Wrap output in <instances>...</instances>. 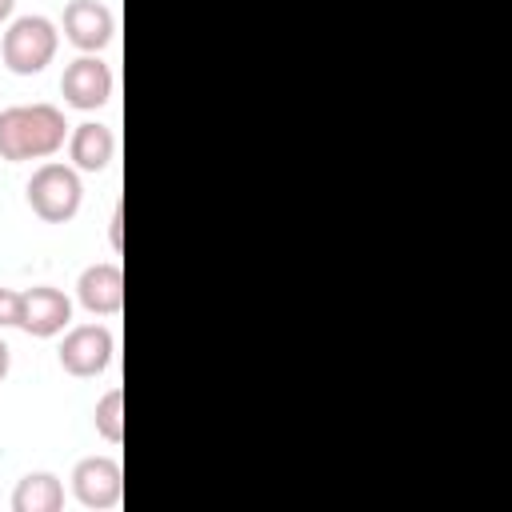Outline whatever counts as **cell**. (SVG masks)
Listing matches in <instances>:
<instances>
[{
    "instance_id": "6da1fadb",
    "label": "cell",
    "mask_w": 512,
    "mask_h": 512,
    "mask_svg": "<svg viewBox=\"0 0 512 512\" xmlns=\"http://www.w3.org/2000/svg\"><path fill=\"white\" fill-rule=\"evenodd\" d=\"M64 136L68 124L56 104H16L0 112V160H44L60 152Z\"/></svg>"
},
{
    "instance_id": "7a4b0ae2",
    "label": "cell",
    "mask_w": 512,
    "mask_h": 512,
    "mask_svg": "<svg viewBox=\"0 0 512 512\" xmlns=\"http://www.w3.org/2000/svg\"><path fill=\"white\" fill-rule=\"evenodd\" d=\"M56 44H60V32L48 16H20L8 24L4 40H0V56H4V68L16 72V76H36L52 64L56 56Z\"/></svg>"
},
{
    "instance_id": "3957f363",
    "label": "cell",
    "mask_w": 512,
    "mask_h": 512,
    "mask_svg": "<svg viewBox=\"0 0 512 512\" xmlns=\"http://www.w3.org/2000/svg\"><path fill=\"white\" fill-rule=\"evenodd\" d=\"M24 192H28L32 212H36L40 220H48V224H64V220H72V216L80 212V200H84V188H80L76 168L56 164V160L40 164V168L32 172V180H28Z\"/></svg>"
},
{
    "instance_id": "277c9868",
    "label": "cell",
    "mask_w": 512,
    "mask_h": 512,
    "mask_svg": "<svg viewBox=\"0 0 512 512\" xmlns=\"http://www.w3.org/2000/svg\"><path fill=\"white\" fill-rule=\"evenodd\" d=\"M116 356V336L104 324H80L60 344V368L68 376H100Z\"/></svg>"
},
{
    "instance_id": "5b68a950",
    "label": "cell",
    "mask_w": 512,
    "mask_h": 512,
    "mask_svg": "<svg viewBox=\"0 0 512 512\" xmlns=\"http://www.w3.org/2000/svg\"><path fill=\"white\" fill-rule=\"evenodd\" d=\"M112 68L96 56V52H84V56H76L68 68H64V76H60V92H64V104H72V108H80V112H92V108H100V104H108L112 100Z\"/></svg>"
},
{
    "instance_id": "8992f818",
    "label": "cell",
    "mask_w": 512,
    "mask_h": 512,
    "mask_svg": "<svg viewBox=\"0 0 512 512\" xmlns=\"http://www.w3.org/2000/svg\"><path fill=\"white\" fill-rule=\"evenodd\" d=\"M72 492H76V500L84 508L108 512L124 496V472H120V464L112 456H84L72 468Z\"/></svg>"
},
{
    "instance_id": "52a82bcc",
    "label": "cell",
    "mask_w": 512,
    "mask_h": 512,
    "mask_svg": "<svg viewBox=\"0 0 512 512\" xmlns=\"http://www.w3.org/2000/svg\"><path fill=\"white\" fill-rule=\"evenodd\" d=\"M68 320H72V300H68L60 288L36 284V288L20 292V324H16V328H24L28 336L48 340V336L64 332Z\"/></svg>"
},
{
    "instance_id": "ba28073f",
    "label": "cell",
    "mask_w": 512,
    "mask_h": 512,
    "mask_svg": "<svg viewBox=\"0 0 512 512\" xmlns=\"http://www.w3.org/2000/svg\"><path fill=\"white\" fill-rule=\"evenodd\" d=\"M64 36L80 52H100L116 36V16L100 0H68V8H64Z\"/></svg>"
},
{
    "instance_id": "9c48e42d",
    "label": "cell",
    "mask_w": 512,
    "mask_h": 512,
    "mask_svg": "<svg viewBox=\"0 0 512 512\" xmlns=\"http://www.w3.org/2000/svg\"><path fill=\"white\" fill-rule=\"evenodd\" d=\"M76 296L92 316H116L124 308V272L120 264H88L76 280Z\"/></svg>"
},
{
    "instance_id": "30bf717a",
    "label": "cell",
    "mask_w": 512,
    "mask_h": 512,
    "mask_svg": "<svg viewBox=\"0 0 512 512\" xmlns=\"http://www.w3.org/2000/svg\"><path fill=\"white\" fill-rule=\"evenodd\" d=\"M68 156H72V168L80 172H104L116 156V136L108 124H76L72 136H68Z\"/></svg>"
},
{
    "instance_id": "8fae6325",
    "label": "cell",
    "mask_w": 512,
    "mask_h": 512,
    "mask_svg": "<svg viewBox=\"0 0 512 512\" xmlns=\"http://www.w3.org/2000/svg\"><path fill=\"white\" fill-rule=\"evenodd\" d=\"M64 484L52 472H28L12 492V512H60Z\"/></svg>"
},
{
    "instance_id": "7c38bea8",
    "label": "cell",
    "mask_w": 512,
    "mask_h": 512,
    "mask_svg": "<svg viewBox=\"0 0 512 512\" xmlns=\"http://www.w3.org/2000/svg\"><path fill=\"white\" fill-rule=\"evenodd\" d=\"M92 420H96V432H100L108 444H120V440H124V392H120V388L104 392V396L96 400Z\"/></svg>"
},
{
    "instance_id": "4fadbf2b",
    "label": "cell",
    "mask_w": 512,
    "mask_h": 512,
    "mask_svg": "<svg viewBox=\"0 0 512 512\" xmlns=\"http://www.w3.org/2000/svg\"><path fill=\"white\" fill-rule=\"evenodd\" d=\"M20 324V292L16 288H0V328Z\"/></svg>"
},
{
    "instance_id": "5bb4252c",
    "label": "cell",
    "mask_w": 512,
    "mask_h": 512,
    "mask_svg": "<svg viewBox=\"0 0 512 512\" xmlns=\"http://www.w3.org/2000/svg\"><path fill=\"white\" fill-rule=\"evenodd\" d=\"M120 224H124V212L116 208V212H112V220H108V240H112V248H116V252H120V244H124V236H120Z\"/></svg>"
},
{
    "instance_id": "9a60e30c",
    "label": "cell",
    "mask_w": 512,
    "mask_h": 512,
    "mask_svg": "<svg viewBox=\"0 0 512 512\" xmlns=\"http://www.w3.org/2000/svg\"><path fill=\"white\" fill-rule=\"evenodd\" d=\"M8 368H12V348L0 340V384H4V376H8Z\"/></svg>"
},
{
    "instance_id": "2e32d148",
    "label": "cell",
    "mask_w": 512,
    "mask_h": 512,
    "mask_svg": "<svg viewBox=\"0 0 512 512\" xmlns=\"http://www.w3.org/2000/svg\"><path fill=\"white\" fill-rule=\"evenodd\" d=\"M12 4H16V0H0V20H8V16H12Z\"/></svg>"
}]
</instances>
